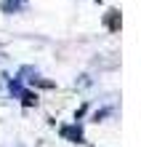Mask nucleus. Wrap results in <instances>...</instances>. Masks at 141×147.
Wrapping results in <instances>:
<instances>
[{"label": "nucleus", "instance_id": "obj_1", "mask_svg": "<svg viewBox=\"0 0 141 147\" xmlns=\"http://www.w3.org/2000/svg\"><path fill=\"white\" fill-rule=\"evenodd\" d=\"M24 5H27V0H5V3H3V8L8 13H11V11H21Z\"/></svg>", "mask_w": 141, "mask_h": 147}]
</instances>
